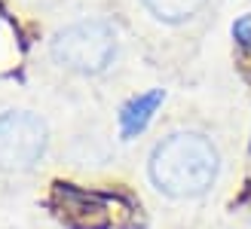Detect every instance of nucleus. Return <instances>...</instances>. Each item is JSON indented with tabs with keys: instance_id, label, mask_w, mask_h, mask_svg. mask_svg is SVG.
Listing matches in <instances>:
<instances>
[{
	"instance_id": "1",
	"label": "nucleus",
	"mask_w": 251,
	"mask_h": 229,
	"mask_svg": "<svg viewBox=\"0 0 251 229\" xmlns=\"http://www.w3.org/2000/svg\"><path fill=\"white\" fill-rule=\"evenodd\" d=\"M218 177V150L199 132H175L162 137L150 156V181L166 196H199Z\"/></svg>"
},
{
	"instance_id": "2",
	"label": "nucleus",
	"mask_w": 251,
	"mask_h": 229,
	"mask_svg": "<svg viewBox=\"0 0 251 229\" xmlns=\"http://www.w3.org/2000/svg\"><path fill=\"white\" fill-rule=\"evenodd\" d=\"M52 55L71 70L101 73L117 55V31L104 22H77L55 34Z\"/></svg>"
},
{
	"instance_id": "3",
	"label": "nucleus",
	"mask_w": 251,
	"mask_h": 229,
	"mask_svg": "<svg viewBox=\"0 0 251 229\" xmlns=\"http://www.w3.org/2000/svg\"><path fill=\"white\" fill-rule=\"evenodd\" d=\"M46 153V125L40 116L12 110L0 116V168L28 171Z\"/></svg>"
},
{
	"instance_id": "4",
	"label": "nucleus",
	"mask_w": 251,
	"mask_h": 229,
	"mask_svg": "<svg viewBox=\"0 0 251 229\" xmlns=\"http://www.w3.org/2000/svg\"><path fill=\"white\" fill-rule=\"evenodd\" d=\"M52 208L58 220L71 229H107L110 226V205L107 199L89 189L71 186V183H55L52 189Z\"/></svg>"
},
{
	"instance_id": "5",
	"label": "nucleus",
	"mask_w": 251,
	"mask_h": 229,
	"mask_svg": "<svg viewBox=\"0 0 251 229\" xmlns=\"http://www.w3.org/2000/svg\"><path fill=\"white\" fill-rule=\"evenodd\" d=\"M159 104H162V89H153V92H144V95L132 98L129 104L123 107V113H120L123 135H126V137L141 135V132L147 129V122L153 119V113H156Z\"/></svg>"
},
{
	"instance_id": "6",
	"label": "nucleus",
	"mask_w": 251,
	"mask_h": 229,
	"mask_svg": "<svg viewBox=\"0 0 251 229\" xmlns=\"http://www.w3.org/2000/svg\"><path fill=\"white\" fill-rule=\"evenodd\" d=\"M141 3H144L150 12H153L159 22L178 24V22L193 19L196 12L205 6V0H141Z\"/></svg>"
},
{
	"instance_id": "7",
	"label": "nucleus",
	"mask_w": 251,
	"mask_h": 229,
	"mask_svg": "<svg viewBox=\"0 0 251 229\" xmlns=\"http://www.w3.org/2000/svg\"><path fill=\"white\" fill-rule=\"evenodd\" d=\"M233 37H236V40H239L242 46L251 49V16H242L239 22L233 24Z\"/></svg>"
}]
</instances>
